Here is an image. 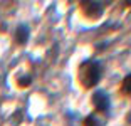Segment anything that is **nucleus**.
I'll use <instances>...</instances> for the list:
<instances>
[{"instance_id": "obj_1", "label": "nucleus", "mask_w": 131, "mask_h": 126, "mask_svg": "<svg viewBox=\"0 0 131 126\" xmlns=\"http://www.w3.org/2000/svg\"><path fill=\"white\" fill-rule=\"evenodd\" d=\"M101 77V69H99V64L97 62H88L86 66H82V86L86 88H91L99 81Z\"/></svg>"}, {"instance_id": "obj_2", "label": "nucleus", "mask_w": 131, "mask_h": 126, "mask_svg": "<svg viewBox=\"0 0 131 126\" xmlns=\"http://www.w3.org/2000/svg\"><path fill=\"white\" fill-rule=\"evenodd\" d=\"M94 103H96V106L99 108L101 111H106V108H108V98H106V94L99 92V94H96V98H94Z\"/></svg>"}, {"instance_id": "obj_3", "label": "nucleus", "mask_w": 131, "mask_h": 126, "mask_svg": "<svg viewBox=\"0 0 131 126\" xmlns=\"http://www.w3.org/2000/svg\"><path fill=\"white\" fill-rule=\"evenodd\" d=\"M123 91H126V92H131V76H128L126 79L123 81Z\"/></svg>"}]
</instances>
